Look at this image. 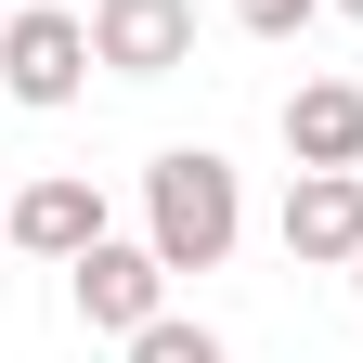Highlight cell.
Listing matches in <instances>:
<instances>
[{"label":"cell","mask_w":363,"mask_h":363,"mask_svg":"<svg viewBox=\"0 0 363 363\" xmlns=\"http://www.w3.org/2000/svg\"><path fill=\"white\" fill-rule=\"evenodd\" d=\"M350 298H363V259H350Z\"/></svg>","instance_id":"11"},{"label":"cell","mask_w":363,"mask_h":363,"mask_svg":"<svg viewBox=\"0 0 363 363\" xmlns=\"http://www.w3.org/2000/svg\"><path fill=\"white\" fill-rule=\"evenodd\" d=\"M286 156L298 169H363V78H298L286 91Z\"/></svg>","instance_id":"7"},{"label":"cell","mask_w":363,"mask_h":363,"mask_svg":"<svg viewBox=\"0 0 363 363\" xmlns=\"http://www.w3.org/2000/svg\"><path fill=\"white\" fill-rule=\"evenodd\" d=\"M0 247H26V259H78V247H104V182L91 169H39V182H13V208H0Z\"/></svg>","instance_id":"4"},{"label":"cell","mask_w":363,"mask_h":363,"mask_svg":"<svg viewBox=\"0 0 363 363\" xmlns=\"http://www.w3.org/2000/svg\"><path fill=\"white\" fill-rule=\"evenodd\" d=\"M117 350H130V363H234L208 325H182V311H156V325H143V337H117Z\"/></svg>","instance_id":"8"},{"label":"cell","mask_w":363,"mask_h":363,"mask_svg":"<svg viewBox=\"0 0 363 363\" xmlns=\"http://www.w3.org/2000/svg\"><path fill=\"white\" fill-rule=\"evenodd\" d=\"M91 13H52V0H13L0 13V91H13L26 117H65L78 91H91Z\"/></svg>","instance_id":"2"},{"label":"cell","mask_w":363,"mask_h":363,"mask_svg":"<svg viewBox=\"0 0 363 363\" xmlns=\"http://www.w3.org/2000/svg\"><path fill=\"white\" fill-rule=\"evenodd\" d=\"M311 13H325V0H234V26H247V39H298Z\"/></svg>","instance_id":"9"},{"label":"cell","mask_w":363,"mask_h":363,"mask_svg":"<svg viewBox=\"0 0 363 363\" xmlns=\"http://www.w3.org/2000/svg\"><path fill=\"white\" fill-rule=\"evenodd\" d=\"M0 208H13V195H0Z\"/></svg>","instance_id":"12"},{"label":"cell","mask_w":363,"mask_h":363,"mask_svg":"<svg viewBox=\"0 0 363 363\" xmlns=\"http://www.w3.org/2000/svg\"><path fill=\"white\" fill-rule=\"evenodd\" d=\"M337 13H350V26H363V0H337Z\"/></svg>","instance_id":"10"},{"label":"cell","mask_w":363,"mask_h":363,"mask_svg":"<svg viewBox=\"0 0 363 363\" xmlns=\"http://www.w3.org/2000/svg\"><path fill=\"white\" fill-rule=\"evenodd\" d=\"M65 311H78L91 337H143L156 311H169V259H156V247H130V234L78 247V259H65Z\"/></svg>","instance_id":"3"},{"label":"cell","mask_w":363,"mask_h":363,"mask_svg":"<svg viewBox=\"0 0 363 363\" xmlns=\"http://www.w3.org/2000/svg\"><path fill=\"white\" fill-rule=\"evenodd\" d=\"M234 234H247V182H234V156L169 143V156L143 169V247H156L169 272H220V259H234Z\"/></svg>","instance_id":"1"},{"label":"cell","mask_w":363,"mask_h":363,"mask_svg":"<svg viewBox=\"0 0 363 363\" xmlns=\"http://www.w3.org/2000/svg\"><path fill=\"white\" fill-rule=\"evenodd\" d=\"M272 234H286V259H311V272H350L363 259V169H298Z\"/></svg>","instance_id":"6"},{"label":"cell","mask_w":363,"mask_h":363,"mask_svg":"<svg viewBox=\"0 0 363 363\" xmlns=\"http://www.w3.org/2000/svg\"><path fill=\"white\" fill-rule=\"evenodd\" d=\"M104 78H182L195 65V0H91Z\"/></svg>","instance_id":"5"}]
</instances>
